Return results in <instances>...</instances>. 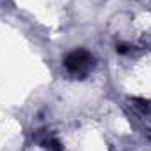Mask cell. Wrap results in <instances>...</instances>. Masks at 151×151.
Returning <instances> with one entry per match:
<instances>
[{"label":"cell","mask_w":151,"mask_h":151,"mask_svg":"<svg viewBox=\"0 0 151 151\" xmlns=\"http://www.w3.org/2000/svg\"><path fill=\"white\" fill-rule=\"evenodd\" d=\"M65 67L70 74L84 77L93 67H95V58L91 53L84 51V49H77L72 51L70 55H67L65 58Z\"/></svg>","instance_id":"cell-1"}]
</instances>
